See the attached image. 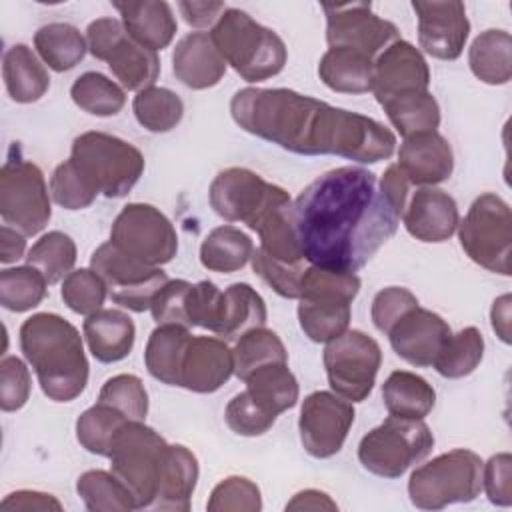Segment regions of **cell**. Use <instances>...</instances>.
<instances>
[{"instance_id": "obj_25", "label": "cell", "mask_w": 512, "mask_h": 512, "mask_svg": "<svg viewBox=\"0 0 512 512\" xmlns=\"http://www.w3.org/2000/svg\"><path fill=\"white\" fill-rule=\"evenodd\" d=\"M172 70L176 80L192 90L216 86L224 72L226 60L214 46L208 32H190L178 40L172 52Z\"/></svg>"}, {"instance_id": "obj_44", "label": "cell", "mask_w": 512, "mask_h": 512, "mask_svg": "<svg viewBox=\"0 0 512 512\" xmlns=\"http://www.w3.org/2000/svg\"><path fill=\"white\" fill-rule=\"evenodd\" d=\"M26 264L40 270L48 284H56L72 272L76 264V244L68 234L52 230L32 244L26 254Z\"/></svg>"}, {"instance_id": "obj_62", "label": "cell", "mask_w": 512, "mask_h": 512, "mask_svg": "<svg viewBox=\"0 0 512 512\" xmlns=\"http://www.w3.org/2000/svg\"><path fill=\"white\" fill-rule=\"evenodd\" d=\"M286 510H338V506L328 494L308 488L294 494L292 500L286 504Z\"/></svg>"}, {"instance_id": "obj_10", "label": "cell", "mask_w": 512, "mask_h": 512, "mask_svg": "<svg viewBox=\"0 0 512 512\" xmlns=\"http://www.w3.org/2000/svg\"><path fill=\"white\" fill-rule=\"evenodd\" d=\"M456 230L460 246L472 262L494 274L510 276L512 216L504 198L494 192L480 194Z\"/></svg>"}, {"instance_id": "obj_36", "label": "cell", "mask_w": 512, "mask_h": 512, "mask_svg": "<svg viewBox=\"0 0 512 512\" xmlns=\"http://www.w3.org/2000/svg\"><path fill=\"white\" fill-rule=\"evenodd\" d=\"M34 48L38 56L54 72H66L78 66L88 50V42L80 30L66 22L44 24L34 34Z\"/></svg>"}, {"instance_id": "obj_55", "label": "cell", "mask_w": 512, "mask_h": 512, "mask_svg": "<svg viewBox=\"0 0 512 512\" xmlns=\"http://www.w3.org/2000/svg\"><path fill=\"white\" fill-rule=\"evenodd\" d=\"M32 390V380L26 364L18 356H6L0 362V408L4 412L20 410Z\"/></svg>"}, {"instance_id": "obj_20", "label": "cell", "mask_w": 512, "mask_h": 512, "mask_svg": "<svg viewBox=\"0 0 512 512\" xmlns=\"http://www.w3.org/2000/svg\"><path fill=\"white\" fill-rule=\"evenodd\" d=\"M448 322L422 306L406 312L388 332L392 350L412 366H432L442 346L450 338Z\"/></svg>"}, {"instance_id": "obj_51", "label": "cell", "mask_w": 512, "mask_h": 512, "mask_svg": "<svg viewBox=\"0 0 512 512\" xmlns=\"http://www.w3.org/2000/svg\"><path fill=\"white\" fill-rule=\"evenodd\" d=\"M50 194L54 202L66 210H82L88 208L96 200V192L78 172V168L68 158L66 162L58 164L50 178Z\"/></svg>"}, {"instance_id": "obj_3", "label": "cell", "mask_w": 512, "mask_h": 512, "mask_svg": "<svg viewBox=\"0 0 512 512\" xmlns=\"http://www.w3.org/2000/svg\"><path fill=\"white\" fill-rule=\"evenodd\" d=\"M20 348L50 400L70 402L84 392L88 360L80 332L66 318L52 312L26 318L20 326Z\"/></svg>"}, {"instance_id": "obj_15", "label": "cell", "mask_w": 512, "mask_h": 512, "mask_svg": "<svg viewBox=\"0 0 512 512\" xmlns=\"http://www.w3.org/2000/svg\"><path fill=\"white\" fill-rule=\"evenodd\" d=\"M382 364L378 342L362 330H346L326 342L324 368L330 388L348 402H362L376 384Z\"/></svg>"}, {"instance_id": "obj_21", "label": "cell", "mask_w": 512, "mask_h": 512, "mask_svg": "<svg viewBox=\"0 0 512 512\" xmlns=\"http://www.w3.org/2000/svg\"><path fill=\"white\" fill-rule=\"evenodd\" d=\"M430 68L416 46L396 40L374 60L372 92L378 104L404 92L428 90Z\"/></svg>"}, {"instance_id": "obj_16", "label": "cell", "mask_w": 512, "mask_h": 512, "mask_svg": "<svg viewBox=\"0 0 512 512\" xmlns=\"http://www.w3.org/2000/svg\"><path fill=\"white\" fill-rule=\"evenodd\" d=\"M90 268L104 280L112 302L132 312L150 310L154 296L168 282L160 266H148L124 254L110 240L92 252Z\"/></svg>"}, {"instance_id": "obj_52", "label": "cell", "mask_w": 512, "mask_h": 512, "mask_svg": "<svg viewBox=\"0 0 512 512\" xmlns=\"http://www.w3.org/2000/svg\"><path fill=\"white\" fill-rule=\"evenodd\" d=\"M228 428L238 436H262L266 434L278 416L264 410L246 390L238 392L224 412Z\"/></svg>"}, {"instance_id": "obj_26", "label": "cell", "mask_w": 512, "mask_h": 512, "mask_svg": "<svg viewBox=\"0 0 512 512\" xmlns=\"http://www.w3.org/2000/svg\"><path fill=\"white\" fill-rule=\"evenodd\" d=\"M114 8L120 12L130 38L152 52L166 48L176 36V16L164 0L114 2Z\"/></svg>"}, {"instance_id": "obj_23", "label": "cell", "mask_w": 512, "mask_h": 512, "mask_svg": "<svg viewBox=\"0 0 512 512\" xmlns=\"http://www.w3.org/2000/svg\"><path fill=\"white\" fill-rule=\"evenodd\" d=\"M398 168L416 186H436L450 178L454 154L450 142L436 130L404 138L398 150Z\"/></svg>"}, {"instance_id": "obj_11", "label": "cell", "mask_w": 512, "mask_h": 512, "mask_svg": "<svg viewBox=\"0 0 512 512\" xmlns=\"http://www.w3.org/2000/svg\"><path fill=\"white\" fill-rule=\"evenodd\" d=\"M86 42L90 54L108 64L122 88L140 92L154 86L160 74V58L130 38L122 20L96 18L86 28Z\"/></svg>"}, {"instance_id": "obj_56", "label": "cell", "mask_w": 512, "mask_h": 512, "mask_svg": "<svg viewBox=\"0 0 512 512\" xmlns=\"http://www.w3.org/2000/svg\"><path fill=\"white\" fill-rule=\"evenodd\" d=\"M416 306L418 298L408 288L388 286L372 300V322L382 334H388L390 328Z\"/></svg>"}, {"instance_id": "obj_43", "label": "cell", "mask_w": 512, "mask_h": 512, "mask_svg": "<svg viewBox=\"0 0 512 512\" xmlns=\"http://www.w3.org/2000/svg\"><path fill=\"white\" fill-rule=\"evenodd\" d=\"M74 104L92 116H114L126 104L124 88L100 72H84L70 88Z\"/></svg>"}, {"instance_id": "obj_38", "label": "cell", "mask_w": 512, "mask_h": 512, "mask_svg": "<svg viewBox=\"0 0 512 512\" xmlns=\"http://www.w3.org/2000/svg\"><path fill=\"white\" fill-rule=\"evenodd\" d=\"M392 126L404 136L436 130L440 124V106L428 90H412L388 98L380 104Z\"/></svg>"}, {"instance_id": "obj_39", "label": "cell", "mask_w": 512, "mask_h": 512, "mask_svg": "<svg viewBox=\"0 0 512 512\" xmlns=\"http://www.w3.org/2000/svg\"><path fill=\"white\" fill-rule=\"evenodd\" d=\"M234 374L240 380H246L254 370L266 366V364H276V362H288V352L278 338L276 332L258 326L248 332H244L234 348Z\"/></svg>"}, {"instance_id": "obj_33", "label": "cell", "mask_w": 512, "mask_h": 512, "mask_svg": "<svg viewBox=\"0 0 512 512\" xmlns=\"http://www.w3.org/2000/svg\"><path fill=\"white\" fill-rule=\"evenodd\" d=\"M382 400L390 416L424 420L434 408L436 392L422 376L396 370L382 384Z\"/></svg>"}, {"instance_id": "obj_50", "label": "cell", "mask_w": 512, "mask_h": 512, "mask_svg": "<svg viewBox=\"0 0 512 512\" xmlns=\"http://www.w3.org/2000/svg\"><path fill=\"white\" fill-rule=\"evenodd\" d=\"M206 508L210 512H258L262 508L260 488L244 476H228L214 486Z\"/></svg>"}, {"instance_id": "obj_57", "label": "cell", "mask_w": 512, "mask_h": 512, "mask_svg": "<svg viewBox=\"0 0 512 512\" xmlns=\"http://www.w3.org/2000/svg\"><path fill=\"white\" fill-rule=\"evenodd\" d=\"M220 300H222V290L216 284L208 280L192 284L188 294L190 326H200L214 332L218 324Z\"/></svg>"}, {"instance_id": "obj_35", "label": "cell", "mask_w": 512, "mask_h": 512, "mask_svg": "<svg viewBox=\"0 0 512 512\" xmlns=\"http://www.w3.org/2000/svg\"><path fill=\"white\" fill-rule=\"evenodd\" d=\"M246 392L270 414L280 416L298 402V380L290 372L288 362L266 364L254 370L246 380Z\"/></svg>"}, {"instance_id": "obj_59", "label": "cell", "mask_w": 512, "mask_h": 512, "mask_svg": "<svg viewBox=\"0 0 512 512\" xmlns=\"http://www.w3.org/2000/svg\"><path fill=\"white\" fill-rule=\"evenodd\" d=\"M0 508L4 512H50V510H62V504L56 496L38 492V490H16L8 494Z\"/></svg>"}, {"instance_id": "obj_37", "label": "cell", "mask_w": 512, "mask_h": 512, "mask_svg": "<svg viewBox=\"0 0 512 512\" xmlns=\"http://www.w3.org/2000/svg\"><path fill=\"white\" fill-rule=\"evenodd\" d=\"M254 252L252 238L236 226L214 228L200 244V262L206 270L230 274L244 268Z\"/></svg>"}, {"instance_id": "obj_22", "label": "cell", "mask_w": 512, "mask_h": 512, "mask_svg": "<svg viewBox=\"0 0 512 512\" xmlns=\"http://www.w3.org/2000/svg\"><path fill=\"white\" fill-rule=\"evenodd\" d=\"M234 374V356L222 338L192 336L180 370V386L198 394L222 388Z\"/></svg>"}, {"instance_id": "obj_1", "label": "cell", "mask_w": 512, "mask_h": 512, "mask_svg": "<svg viewBox=\"0 0 512 512\" xmlns=\"http://www.w3.org/2000/svg\"><path fill=\"white\" fill-rule=\"evenodd\" d=\"M398 218L376 174L358 166L324 172L292 202L304 260L338 272L360 270L394 236Z\"/></svg>"}, {"instance_id": "obj_6", "label": "cell", "mask_w": 512, "mask_h": 512, "mask_svg": "<svg viewBox=\"0 0 512 512\" xmlns=\"http://www.w3.org/2000/svg\"><path fill=\"white\" fill-rule=\"evenodd\" d=\"M70 160L90 188L106 198L126 196L144 172V156L136 146L96 130L74 138Z\"/></svg>"}, {"instance_id": "obj_7", "label": "cell", "mask_w": 512, "mask_h": 512, "mask_svg": "<svg viewBox=\"0 0 512 512\" xmlns=\"http://www.w3.org/2000/svg\"><path fill=\"white\" fill-rule=\"evenodd\" d=\"M168 442L144 420H128L112 440L110 472L128 488L136 510L152 508Z\"/></svg>"}, {"instance_id": "obj_34", "label": "cell", "mask_w": 512, "mask_h": 512, "mask_svg": "<svg viewBox=\"0 0 512 512\" xmlns=\"http://www.w3.org/2000/svg\"><path fill=\"white\" fill-rule=\"evenodd\" d=\"M510 52L512 38L506 30L490 28L480 32L468 50V64L472 74L484 84H508L512 78Z\"/></svg>"}, {"instance_id": "obj_27", "label": "cell", "mask_w": 512, "mask_h": 512, "mask_svg": "<svg viewBox=\"0 0 512 512\" xmlns=\"http://www.w3.org/2000/svg\"><path fill=\"white\" fill-rule=\"evenodd\" d=\"M82 332L92 356L104 364L126 358L136 338L132 318L116 308H100L98 312L86 316Z\"/></svg>"}, {"instance_id": "obj_47", "label": "cell", "mask_w": 512, "mask_h": 512, "mask_svg": "<svg viewBox=\"0 0 512 512\" xmlns=\"http://www.w3.org/2000/svg\"><path fill=\"white\" fill-rule=\"evenodd\" d=\"M48 282L34 266L4 268L0 272V304L10 312L36 308L46 296Z\"/></svg>"}, {"instance_id": "obj_18", "label": "cell", "mask_w": 512, "mask_h": 512, "mask_svg": "<svg viewBox=\"0 0 512 512\" xmlns=\"http://www.w3.org/2000/svg\"><path fill=\"white\" fill-rule=\"evenodd\" d=\"M354 406L346 398L316 390L308 394L300 408L298 430L304 450L314 458L338 454L354 424Z\"/></svg>"}, {"instance_id": "obj_28", "label": "cell", "mask_w": 512, "mask_h": 512, "mask_svg": "<svg viewBox=\"0 0 512 512\" xmlns=\"http://www.w3.org/2000/svg\"><path fill=\"white\" fill-rule=\"evenodd\" d=\"M198 480V460L182 444H168L158 494L154 500L156 510L188 512L190 500Z\"/></svg>"}, {"instance_id": "obj_58", "label": "cell", "mask_w": 512, "mask_h": 512, "mask_svg": "<svg viewBox=\"0 0 512 512\" xmlns=\"http://www.w3.org/2000/svg\"><path fill=\"white\" fill-rule=\"evenodd\" d=\"M482 486L492 504H512V456L508 452L494 454L482 464Z\"/></svg>"}, {"instance_id": "obj_12", "label": "cell", "mask_w": 512, "mask_h": 512, "mask_svg": "<svg viewBox=\"0 0 512 512\" xmlns=\"http://www.w3.org/2000/svg\"><path fill=\"white\" fill-rule=\"evenodd\" d=\"M0 216L24 236L42 232L52 216L42 170L20 156H10L0 170Z\"/></svg>"}, {"instance_id": "obj_30", "label": "cell", "mask_w": 512, "mask_h": 512, "mask_svg": "<svg viewBox=\"0 0 512 512\" xmlns=\"http://www.w3.org/2000/svg\"><path fill=\"white\" fill-rule=\"evenodd\" d=\"M318 76L334 92H342V94L372 92L374 60L358 50L328 48L320 58Z\"/></svg>"}, {"instance_id": "obj_5", "label": "cell", "mask_w": 512, "mask_h": 512, "mask_svg": "<svg viewBox=\"0 0 512 512\" xmlns=\"http://www.w3.org/2000/svg\"><path fill=\"white\" fill-rule=\"evenodd\" d=\"M354 272H338L322 266L304 268L300 280L298 322L312 342H330L344 334L352 316V300L360 292Z\"/></svg>"}, {"instance_id": "obj_32", "label": "cell", "mask_w": 512, "mask_h": 512, "mask_svg": "<svg viewBox=\"0 0 512 512\" xmlns=\"http://www.w3.org/2000/svg\"><path fill=\"white\" fill-rule=\"evenodd\" d=\"M2 76L8 96L18 104L36 102L50 88L48 70L26 44H14L6 50Z\"/></svg>"}, {"instance_id": "obj_45", "label": "cell", "mask_w": 512, "mask_h": 512, "mask_svg": "<svg viewBox=\"0 0 512 512\" xmlns=\"http://www.w3.org/2000/svg\"><path fill=\"white\" fill-rule=\"evenodd\" d=\"M76 492L90 512L136 510L128 488L106 470H88L76 482Z\"/></svg>"}, {"instance_id": "obj_53", "label": "cell", "mask_w": 512, "mask_h": 512, "mask_svg": "<svg viewBox=\"0 0 512 512\" xmlns=\"http://www.w3.org/2000/svg\"><path fill=\"white\" fill-rule=\"evenodd\" d=\"M254 272L282 298H298L300 296V280L304 274L302 262L288 264L276 258H270L260 248H254L250 256Z\"/></svg>"}, {"instance_id": "obj_9", "label": "cell", "mask_w": 512, "mask_h": 512, "mask_svg": "<svg viewBox=\"0 0 512 512\" xmlns=\"http://www.w3.org/2000/svg\"><path fill=\"white\" fill-rule=\"evenodd\" d=\"M434 446V436L424 420L388 416L358 444L360 464L382 478H400L422 462Z\"/></svg>"}, {"instance_id": "obj_14", "label": "cell", "mask_w": 512, "mask_h": 512, "mask_svg": "<svg viewBox=\"0 0 512 512\" xmlns=\"http://www.w3.org/2000/svg\"><path fill=\"white\" fill-rule=\"evenodd\" d=\"M110 242L124 254L148 264H168L178 252V234L164 212L152 204H126L112 222Z\"/></svg>"}, {"instance_id": "obj_8", "label": "cell", "mask_w": 512, "mask_h": 512, "mask_svg": "<svg viewBox=\"0 0 512 512\" xmlns=\"http://www.w3.org/2000/svg\"><path fill=\"white\" fill-rule=\"evenodd\" d=\"M482 488V460L476 452L456 448L418 466L408 480V496L416 508L440 510L456 502H472Z\"/></svg>"}, {"instance_id": "obj_19", "label": "cell", "mask_w": 512, "mask_h": 512, "mask_svg": "<svg viewBox=\"0 0 512 512\" xmlns=\"http://www.w3.org/2000/svg\"><path fill=\"white\" fill-rule=\"evenodd\" d=\"M412 8L418 16L420 48L438 60H456L470 34L466 8L458 0L422 2L414 0Z\"/></svg>"}, {"instance_id": "obj_41", "label": "cell", "mask_w": 512, "mask_h": 512, "mask_svg": "<svg viewBox=\"0 0 512 512\" xmlns=\"http://www.w3.org/2000/svg\"><path fill=\"white\" fill-rule=\"evenodd\" d=\"M132 112L148 132H170L182 120L184 104L176 92L162 86H148L136 92Z\"/></svg>"}, {"instance_id": "obj_40", "label": "cell", "mask_w": 512, "mask_h": 512, "mask_svg": "<svg viewBox=\"0 0 512 512\" xmlns=\"http://www.w3.org/2000/svg\"><path fill=\"white\" fill-rule=\"evenodd\" d=\"M256 232L260 236V250L266 252L270 258H276L288 264H298L304 260L298 238H296V230H294L292 200L272 208L262 218Z\"/></svg>"}, {"instance_id": "obj_24", "label": "cell", "mask_w": 512, "mask_h": 512, "mask_svg": "<svg viewBox=\"0 0 512 512\" xmlns=\"http://www.w3.org/2000/svg\"><path fill=\"white\" fill-rule=\"evenodd\" d=\"M404 228L420 242L448 240L460 222L456 200L438 188L424 186L414 192L402 212Z\"/></svg>"}, {"instance_id": "obj_42", "label": "cell", "mask_w": 512, "mask_h": 512, "mask_svg": "<svg viewBox=\"0 0 512 512\" xmlns=\"http://www.w3.org/2000/svg\"><path fill=\"white\" fill-rule=\"evenodd\" d=\"M484 356V336L476 326H466L456 334H450L440 354L434 360V368L444 378H464L472 374Z\"/></svg>"}, {"instance_id": "obj_13", "label": "cell", "mask_w": 512, "mask_h": 512, "mask_svg": "<svg viewBox=\"0 0 512 512\" xmlns=\"http://www.w3.org/2000/svg\"><path fill=\"white\" fill-rule=\"evenodd\" d=\"M210 206L226 222H244L256 230L262 218L276 206L290 202L284 188L266 182L248 168H226L216 174L208 190Z\"/></svg>"}, {"instance_id": "obj_17", "label": "cell", "mask_w": 512, "mask_h": 512, "mask_svg": "<svg viewBox=\"0 0 512 512\" xmlns=\"http://www.w3.org/2000/svg\"><path fill=\"white\" fill-rule=\"evenodd\" d=\"M326 14V42L330 48L358 50L372 60L400 40L396 24L372 12L370 2L322 4Z\"/></svg>"}, {"instance_id": "obj_29", "label": "cell", "mask_w": 512, "mask_h": 512, "mask_svg": "<svg viewBox=\"0 0 512 512\" xmlns=\"http://www.w3.org/2000/svg\"><path fill=\"white\" fill-rule=\"evenodd\" d=\"M266 318L268 312L262 296L250 284L236 282L222 290L214 334L226 340H238L244 332L264 326Z\"/></svg>"}, {"instance_id": "obj_46", "label": "cell", "mask_w": 512, "mask_h": 512, "mask_svg": "<svg viewBox=\"0 0 512 512\" xmlns=\"http://www.w3.org/2000/svg\"><path fill=\"white\" fill-rule=\"evenodd\" d=\"M126 422L128 418L124 414H120L108 404L96 402L78 416L76 438L80 446L86 448L88 452L108 458L112 440Z\"/></svg>"}, {"instance_id": "obj_2", "label": "cell", "mask_w": 512, "mask_h": 512, "mask_svg": "<svg viewBox=\"0 0 512 512\" xmlns=\"http://www.w3.org/2000/svg\"><path fill=\"white\" fill-rule=\"evenodd\" d=\"M230 114L242 130L294 154L374 164L396 148V136L378 120L288 88H242L230 100Z\"/></svg>"}, {"instance_id": "obj_48", "label": "cell", "mask_w": 512, "mask_h": 512, "mask_svg": "<svg viewBox=\"0 0 512 512\" xmlns=\"http://www.w3.org/2000/svg\"><path fill=\"white\" fill-rule=\"evenodd\" d=\"M60 296L72 312L90 316L102 308L108 296V288L92 268H80V270H72L64 278Z\"/></svg>"}, {"instance_id": "obj_4", "label": "cell", "mask_w": 512, "mask_h": 512, "mask_svg": "<svg viewBox=\"0 0 512 512\" xmlns=\"http://www.w3.org/2000/svg\"><path fill=\"white\" fill-rule=\"evenodd\" d=\"M208 34L226 64L246 82L280 74L288 60L282 38L240 8H226Z\"/></svg>"}, {"instance_id": "obj_63", "label": "cell", "mask_w": 512, "mask_h": 512, "mask_svg": "<svg viewBox=\"0 0 512 512\" xmlns=\"http://www.w3.org/2000/svg\"><path fill=\"white\" fill-rule=\"evenodd\" d=\"M26 250V236L10 226L0 228V262L10 264L24 256Z\"/></svg>"}, {"instance_id": "obj_31", "label": "cell", "mask_w": 512, "mask_h": 512, "mask_svg": "<svg viewBox=\"0 0 512 512\" xmlns=\"http://www.w3.org/2000/svg\"><path fill=\"white\" fill-rule=\"evenodd\" d=\"M192 334L178 324H158L146 342L144 364L152 378L168 386H180V370Z\"/></svg>"}, {"instance_id": "obj_54", "label": "cell", "mask_w": 512, "mask_h": 512, "mask_svg": "<svg viewBox=\"0 0 512 512\" xmlns=\"http://www.w3.org/2000/svg\"><path fill=\"white\" fill-rule=\"evenodd\" d=\"M192 284L186 280H168L152 300L150 312L156 324H178L190 326L188 318V294Z\"/></svg>"}, {"instance_id": "obj_61", "label": "cell", "mask_w": 512, "mask_h": 512, "mask_svg": "<svg viewBox=\"0 0 512 512\" xmlns=\"http://www.w3.org/2000/svg\"><path fill=\"white\" fill-rule=\"evenodd\" d=\"M228 6L224 2H178V10L188 26H214Z\"/></svg>"}, {"instance_id": "obj_49", "label": "cell", "mask_w": 512, "mask_h": 512, "mask_svg": "<svg viewBox=\"0 0 512 512\" xmlns=\"http://www.w3.org/2000/svg\"><path fill=\"white\" fill-rule=\"evenodd\" d=\"M98 402L112 406L128 420H144L148 414V392L134 374H116L104 382Z\"/></svg>"}, {"instance_id": "obj_60", "label": "cell", "mask_w": 512, "mask_h": 512, "mask_svg": "<svg viewBox=\"0 0 512 512\" xmlns=\"http://www.w3.org/2000/svg\"><path fill=\"white\" fill-rule=\"evenodd\" d=\"M380 192L384 194V198L388 200V204L402 216L404 208H406V198H408V188L410 182L408 178L402 174V170L398 168V164H390L386 168V172L382 174L380 182Z\"/></svg>"}, {"instance_id": "obj_64", "label": "cell", "mask_w": 512, "mask_h": 512, "mask_svg": "<svg viewBox=\"0 0 512 512\" xmlns=\"http://www.w3.org/2000/svg\"><path fill=\"white\" fill-rule=\"evenodd\" d=\"M510 302H512L510 294H502L500 298L494 300L490 310L492 328L504 344H510Z\"/></svg>"}]
</instances>
